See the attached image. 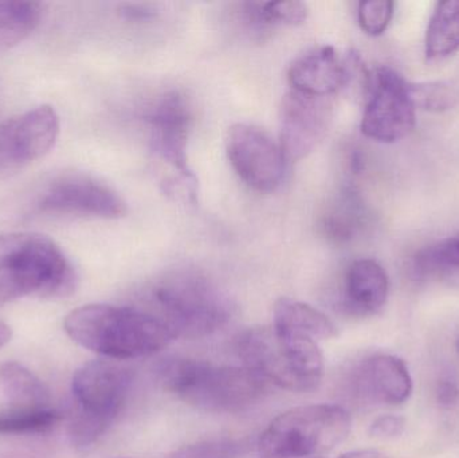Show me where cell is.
<instances>
[{
    "label": "cell",
    "mask_w": 459,
    "mask_h": 458,
    "mask_svg": "<svg viewBox=\"0 0 459 458\" xmlns=\"http://www.w3.org/2000/svg\"><path fill=\"white\" fill-rule=\"evenodd\" d=\"M226 151L238 177L258 193H273L285 175L286 158L280 143L264 129L239 123L229 129Z\"/></svg>",
    "instance_id": "cell-9"
},
{
    "label": "cell",
    "mask_w": 459,
    "mask_h": 458,
    "mask_svg": "<svg viewBox=\"0 0 459 458\" xmlns=\"http://www.w3.org/2000/svg\"><path fill=\"white\" fill-rule=\"evenodd\" d=\"M43 5L35 2H0V54L23 42L42 19Z\"/></svg>",
    "instance_id": "cell-19"
},
{
    "label": "cell",
    "mask_w": 459,
    "mask_h": 458,
    "mask_svg": "<svg viewBox=\"0 0 459 458\" xmlns=\"http://www.w3.org/2000/svg\"><path fill=\"white\" fill-rule=\"evenodd\" d=\"M417 263L423 271H436L439 268L459 269V236L445 239L441 244L423 250Z\"/></svg>",
    "instance_id": "cell-25"
},
{
    "label": "cell",
    "mask_w": 459,
    "mask_h": 458,
    "mask_svg": "<svg viewBox=\"0 0 459 458\" xmlns=\"http://www.w3.org/2000/svg\"><path fill=\"white\" fill-rule=\"evenodd\" d=\"M156 317L183 338H204L225 327L232 307L225 293L204 276L191 272L171 274L152 289Z\"/></svg>",
    "instance_id": "cell-4"
},
{
    "label": "cell",
    "mask_w": 459,
    "mask_h": 458,
    "mask_svg": "<svg viewBox=\"0 0 459 458\" xmlns=\"http://www.w3.org/2000/svg\"><path fill=\"white\" fill-rule=\"evenodd\" d=\"M190 104L179 91L164 94L155 105L147 123L150 128L151 153L160 166L172 172L169 188L180 186L190 201H195L198 180L187 160V143L190 134Z\"/></svg>",
    "instance_id": "cell-7"
},
{
    "label": "cell",
    "mask_w": 459,
    "mask_h": 458,
    "mask_svg": "<svg viewBox=\"0 0 459 458\" xmlns=\"http://www.w3.org/2000/svg\"><path fill=\"white\" fill-rule=\"evenodd\" d=\"M355 385L364 400L396 406L412 394V378L406 363L394 355L377 354L360 363Z\"/></svg>",
    "instance_id": "cell-14"
},
{
    "label": "cell",
    "mask_w": 459,
    "mask_h": 458,
    "mask_svg": "<svg viewBox=\"0 0 459 458\" xmlns=\"http://www.w3.org/2000/svg\"><path fill=\"white\" fill-rule=\"evenodd\" d=\"M351 432V416L342 406L312 405L278 416L259 440L262 458H302L325 454Z\"/></svg>",
    "instance_id": "cell-6"
},
{
    "label": "cell",
    "mask_w": 459,
    "mask_h": 458,
    "mask_svg": "<svg viewBox=\"0 0 459 458\" xmlns=\"http://www.w3.org/2000/svg\"><path fill=\"white\" fill-rule=\"evenodd\" d=\"M250 15L259 23L299 24L309 15L307 5L302 2L251 3Z\"/></svg>",
    "instance_id": "cell-21"
},
{
    "label": "cell",
    "mask_w": 459,
    "mask_h": 458,
    "mask_svg": "<svg viewBox=\"0 0 459 458\" xmlns=\"http://www.w3.org/2000/svg\"><path fill=\"white\" fill-rule=\"evenodd\" d=\"M0 386L8 403L16 411L50 409V392L34 373L16 362L0 366Z\"/></svg>",
    "instance_id": "cell-17"
},
{
    "label": "cell",
    "mask_w": 459,
    "mask_h": 458,
    "mask_svg": "<svg viewBox=\"0 0 459 458\" xmlns=\"http://www.w3.org/2000/svg\"><path fill=\"white\" fill-rule=\"evenodd\" d=\"M64 325L73 341L110 359L148 357L174 339L152 312L131 307L89 304L70 312Z\"/></svg>",
    "instance_id": "cell-1"
},
{
    "label": "cell",
    "mask_w": 459,
    "mask_h": 458,
    "mask_svg": "<svg viewBox=\"0 0 459 458\" xmlns=\"http://www.w3.org/2000/svg\"><path fill=\"white\" fill-rule=\"evenodd\" d=\"M34 233L0 234V272L7 271L31 241Z\"/></svg>",
    "instance_id": "cell-26"
},
{
    "label": "cell",
    "mask_w": 459,
    "mask_h": 458,
    "mask_svg": "<svg viewBox=\"0 0 459 458\" xmlns=\"http://www.w3.org/2000/svg\"><path fill=\"white\" fill-rule=\"evenodd\" d=\"M458 50L459 0L439 2L426 32V58L429 61H441Z\"/></svg>",
    "instance_id": "cell-18"
},
{
    "label": "cell",
    "mask_w": 459,
    "mask_h": 458,
    "mask_svg": "<svg viewBox=\"0 0 459 458\" xmlns=\"http://www.w3.org/2000/svg\"><path fill=\"white\" fill-rule=\"evenodd\" d=\"M368 101L361 120L364 136L380 143L406 137L417 123V105L410 83L390 67L369 74Z\"/></svg>",
    "instance_id": "cell-8"
},
{
    "label": "cell",
    "mask_w": 459,
    "mask_h": 458,
    "mask_svg": "<svg viewBox=\"0 0 459 458\" xmlns=\"http://www.w3.org/2000/svg\"><path fill=\"white\" fill-rule=\"evenodd\" d=\"M59 134V116L40 105L0 124V171H11L50 152Z\"/></svg>",
    "instance_id": "cell-10"
},
{
    "label": "cell",
    "mask_w": 459,
    "mask_h": 458,
    "mask_svg": "<svg viewBox=\"0 0 459 458\" xmlns=\"http://www.w3.org/2000/svg\"><path fill=\"white\" fill-rule=\"evenodd\" d=\"M238 350L246 367L289 392H312L323 379L317 341L280 333L273 325L246 331Z\"/></svg>",
    "instance_id": "cell-3"
},
{
    "label": "cell",
    "mask_w": 459,
    "mask_h": 458,
    "mask_svg": "<svg viewBox=\"0 0 459 458\" xmlns=\"http://www.w3.org/2000/svg\"><path fill=\"white\" fill-rule=\"evenodd\" d=\"M161 385L183 402L212 413H237L264 400L267 382L248 367L169 358L158 367Z\"/></svg>",
    "instance_id": "cell-2"
},
{
    "label": "cell",
    "mask_w": 459,
    "mask_h": 458,
    "mask_svg": "<svg viewBox=\"0 0 459 458\" xmlns=\"http://www.w3.org/2000/svg\"><path fill=\"white\" fill-rule=\"evenodd\" d=\"M152 10H148V8L142 7V5L136 4H126L123 5L121 8V13H123L126 18L128 19H147L152 15L151 13Z\"/></svg>",
    "instance_id": "cell-29"
},
{
    "label": "cell",
    "mask_w": 459,
    "mask_h": 458,
    "mask_svg": "<svg viewBox=\"0 0 459 458\" xmlns=\"http://www.w3.org/2000/svg\"><path fill=\"white\" fill-rule=\"evenodd\" d=\"M331 102L291 91L280 108V145L286 160L307 158L324 139L331 121Z\"/></svg>",
    "instance_id": "cell-11"
},
{
    "label": "cell",
    "mask_w": 459,
    "mask_h": 458,
    "mask_svg": "<svg viewBox=\"0 0 459 458\" xmlns=\"http://www.w3.org/2000/svg\"><path fill=\"white\" fill-rule=\"evenodd\" d=\"M48 214L85 215L116 220L126 214V203L109 186L89 177H70L51 185L38 202Z\"/></svg>",
    "instance_id": "cell-12"
},
{
    "label": "cell",
    "mask_w": 459,
    "mask_h": 458,
    "mask_svg": "<svg viewBox=\"0 0 459 458\" xmlns=\"http://www.w3.org/2000/svg\"><path fill=\"white\" fill-rule=\"evenodd\" d=\"M406 421L398 416H383L375 419L371 425V433L377 438H396L404 432Z\"/></svg>",
    "instance_id": "cell-27"
},
{
    "label": "cell",
    "mask_w": 459,
    "mask_h": 458,
    "mask_svg": "<svg viewBox=\"0 0 459 458\" xmlns=\"http://www.w3.org/2000/svg\"><path fill=\"white\" fill-rule=\"evenodd\" d=\"M246 448L243 441L221 438L183 446L164 458H239Z\"/></svg>",
    "instance_id": "cell-23"
},
{
    "label": "cell",
    "mask_w": 459,
    "mask_h": 458,
    "mask_svg": "<svg viewBox=\"0 0 459 458\" xmlns=\"http://www.w3.org/2000/svg\"><path fill=\"white\" fill-rule=\"evenodd\" d=\"M62 416L53 409L37 411H11L0 414V435H39L50 432Z\"/></svg>",
    "instance_id": "cell-20"
},
{
    "label": "cell",
    "mask_w": 459,
    "mask_h": 458,
    "mask_svg": "<svg viewBox=\"0 0 459 458\" xmlns=\"http://www.w3.org/2000/svg\"><path fill=\"white\" fill-rule=\"evenodd\" d=\"M411 94L415 105L428 110H445L459 102V81H441V82L411 85Z\"/></svg>",
    "instance_id": "cell-22"
},
{
    "label": "cell",
    "mask_w": 459,
    "mask_h": 458,
    "mask_svg": "<svg viewBox=\"0 0 459 458\" xmlns=\"http://www.w3.org/2000/svg\"><path fill=\"white\" fill-rule=\"evenodd\" d=\"M11 338H13V331L5 323L0 322V349L10 343Z\"/></svg>",
    "instance_id": "cell-31"
},
{
    "label": "cell",
    "mask_w": 459,
    "mask_h": 458,
    "mask_svg": "<svg viewBox=\"0 0 459 458\" xmlns=\"http://www.w3.org/2000/svg\"><path fill=\"white\" fill-rule=\"evenodd\" d=\"M345 303L358 315H374L387 303L390 280L387 272L375 260H358L345 274Z\"/></svg>",
    "instance_id": "cell-15"
},
{
    "label": "cell",
    "mask_w": 459,
    "mask_h": 458,
    "mask_svg": "<svg viewBox=\"0 0 459 458\" xmlns=\"http://www.w3.org/2000/svg\"><path fill=\"white\" fill-rule=\"evenodd\" d=\"M340 458H391L382 452L371 451V449H364V451L348 452Z\"/></svg>",
    "instance_id": "cell-30"
},
{
    "label": "cell",
    "mask_w": 459,
    "mask_h": 458,
    "mask_svg": "<svg viewBox=\"0 0 459 458\" xmlns=\"http://www.w3.org/2000/svg\"><path fill=\"white\" fill-rule=\"evenodd\" d=\"M132 386V371L113 360L86 363L73 376L75 408L69 422L73 445L86 449L109 429Z\"/></svg>",
    "instance_id": "cell-5"
},
{
    "label": "cell",
    "mask_w": 459,
    "mask_h": 458,
    "mask_svg": "<svg viewBox=\"0 0 459 458\" xmlns=\"http://www.w3.org/2000/svg\"><path fill=\"white\" fill-rule=\"evenodd\" d=\"M457 351H458V354H459V338H458V341H457Z\"/></svg>",
    "instance_id": "cell-32"
},
{
    "label": "cell",
    "mask_w": 459,
    "mask_h": 458,
    "mask_svg": "<svg viewBox=\"0 0 459 458\" xmlns=\"http://www.w3.org/2000/svg\"><path fill=\"white\" fill-rule=\"evenodd\" d=\"M273 327L288 335L320 341L337 335L336 325L323 312L301 301L280 298L273 308Z\"/></svg>",
    "instance_id": "cell-16"
},
{
    "label": "cell",
    "mask_w": 459,
    "mask_h": 458,
    "mask_svg": "<svg viewBox=\"0 0 459 458\" xmlns=\"http://www.w3.org/2000/svg\"><path fill=\"white\" fill-rule=\"evenodd\" d=\"M394 2L390 0H368L359 4L358 19L366 34L377 37L390 26L394 16Z\"/></svg>",
    "instance_id": "cell-24"
},
{
    "label": "cell",
    "mask_w": 459,
    "mask_h": 458,
    "mask_svg": "<svg viewBox=\"0 0 459 458\" xmlns=\"http://www.w3.org/2000/svg\"><path fill=\"white\" fill-rule=\"evenodd\" d=\"M359 58H342L332 46H318L299 56L289 69L293 91L313 97L333 96L352 80Z\"/></svg>",
    "instance_id": "cell-13"
},
{
    "label": "cell",
    "mask_w": 459,
    "mask_h": 458,
    "mask_svg": "<svg viewBox=\"0 0 459 458\" xmlns=\"http://www.w3.org/2000/svg\"><path fill=\"white\" fill-rule=\"evenodd\" d=\"M438 400L442 405H455L459 400V386L455 381H444L439 386Z\"/></svg>",
    "instance_id": "cell-28"
}]
</instances>
